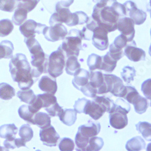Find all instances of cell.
<instances>
[{
	"instance_id": "cell-1",
	"label": "cell",
	"mask_w": 151,
	"mask_h": 151,
	"mask_svg": "<svg viewBox=\"0 0 151 151\" xmlns=\"http://www.w3.org/2000/svg\"><path fill=\"white\" fill-rule=\"evenodd\" d=\"M96 5L93 8L91 17L98 26L108 32L117 29L119 18L127 17V12L123 4L117 0H93Z\"/></svg>"
},
{
	"instance_id": "cell-2",
	"label": "cell",
	"mask_w": 151,
	"mask_h": 151,
	"mask_svg": "<svg viewBox=\"0 0 151 151\" xmlns=\"http://www.w3.org/2000/svg\"><path fill=\"white\" fill-rule=\"evenodd\" d=\"M31 67L26 55L17 53L11 58L9 62V71L12 79L18 83L21 90L29 89L37 79L33 78Z\"/></svg>"
},
{
	"instance_id": "cell-3",
	"label": "cell",
	"mask_w": 151,
	"mask_h": 151,
	"mask_svg": "<svg viewBox=\"0 0 151 151\" xmlns=\"http://www.w3.org/2000/svg\"><path fill=\"white\" fill-rule=\"evenodd\" d=\"M101 129V125L99 123H95L89 120L88 122L80 126L78 132L75 137V143L76 145V150L85 151V149L88 144L90 138L97 136Z\"/></svg>"
},
{
	"instance_id": "cell-4",
	"label": "cell",
	"mask_w": 151,
	"mask_h": 151,
	"mask_svg": "<svg viewBox=\"0 0 151 151\" xmlns=\"http://www.w3.org/2000/svg\"><path fill=\"white\" fill-rule=\"evenodd\" d=\"M83 38L81 30L73 29L67 33V36L63 40L62 44L59 46L65 55V58L71 56H79L80 51L82 48V41Z\"/></svg>"
},
{
	"instance_id": "cell-5",
	"label": "cell",
	"mask_w": 151,
	"mask_h": 151,
	"mask_svg": "<svg viewBox=\"0 0 151 151\" xmlns=\"http://www.w3.org/2000/svg\"><path fill=\"white\" fill-rule=\"evenodd\" d=\"M65 65V56L60 47L48 56L47 72L50 76L56 78L63 73Z\"/></svg>"
},
{
	"instance_id": "cell-6",
	"label": "cell",
	"mask_w": 151,
	"mask_h": 151,
	"mask_svg": "<svg viewBox=\"0 0 151 151\" xmlns=\"http://www.w3.org/2000/svg\"><path fill=\"white\" fill-rule=\"evenodd\" d=\"M104 82L106 86L108 93L113 96L123 98L127 92V88L124 85L123 81L114 74H104Z\"/></svg>"
},
{
	"instance_id": "cell-7",
	"label": "cell",
	"mask_w": 151,
	"mask_h": 151,
	"mask_svg": "<svg viewBox=\"0 0 151 151\" xmlns=\"http://www.w3.org/2000/svg\"><path fill=\"white\" fill-rule=\"evenodd\" d=\"M67 29L62 24H56L50 27L46 26L42 32L45 38L50 42L64 40L67 35Z\"/></svg>"
},
{
	"instance_id": "cell-8",
	"label": "cell",
	"mask_w": 151,
	"mask_h": 151,
	"mask_svg": "<svg viewBox=\"0 0 151 151\" xmlns=\"http://www.w3.org/2000/svg\"><path fill=\"white\" fill-rule=\"evenodd\" d=\"M123 5L127 12V16L129 15L135 24L142 25L145 22L147 18L146 13L143 10L138 9L135 3L131 1H127Z\"/></svg>"
},
{
	"instance_id": "cell-9",
	"label": "cell",
	"mask_w": 151,
	"mask_h": 151,
	"mask_svg": "<svg viewBox=\"0 0 151 151\" xmlns=\"http://www.w3.org/2000/svg\"><path fill=\"white\" fill-rule=\"evenodd\" d=\"M46 26L45 24L37 23L33 19H29L21 25L19 31L25 37H35L36 34L42 33L43 30Z\"/></svg>"
},
{
	"instance_id": "cell-10",
	"label": "cell",
	"mask_w": 151,
	"mask_h": 151,
	"mask_svg": "<svg viewBox=\"0 0 151 151\" xmlns=\"http://www.w3.org/2000/svg\"><path fill=\"white\" fill-rule=\"evenodd\" d=\"M108 33L107 30L97 26L93 30L91 38L94 47L100 51L106 50L109 46Z\"/></svg>"
},
{
	"instance_id": "cell-11",
	"label": "cell",
	"mask_w": 151,
	"mask_h": 151,
	"mask_svg": "<svg viewBox=\"0 0 151 151\" xmlns=\"http://www.w3.org/2000/svg\"><path fill=\"white\" fill-rule=\"evenodd\" d=\"M134 22L129 17H122L119 18L117 21V29L124 35L128 42H131L135 36V27Z\"/></svg>"
},
{
	"instance_id": "cell-12",
	"label": "cell",
	"mask_w": 151,
	"mask_h": 151,
	"mask_svg": "<svg viewBox=\"0 0 151 151\" xmlns=\"http://www.w3.org/2000/svg\"><path fill=\"white\" fill-rule=\"evenodd\" d=\"M40 140L42 144L48 147H55L57 145L60 135L53 126L41 129L40 131Z\"/></svg>"
},
{
	"instance_id": "cell-13",
	"label": "cell",
	"mask_w": 151,
	"mask_h": 151,
	"mask_svg": "<svg viewBox=\"0 0 151 151\" xmlns=\"http://www.w3.org/2000/svg\"><path fill=\"white\" fill-rule=\"evenodd\" d=\"M124 55L127 56L131 61L137 62L140 60H145L146 53L142 48L137 47L135 42L132 40L128 42L124 50Z\"/></svg>"
},
{
	"instance_id": "cell-14",
	"label": "cell",
	"mask_w": 151,
	"mask_h": 151,
	"mask_svg": "<svg viewBox=\"0 0 151 151\" xmlns=\"http://www.w3.org/2000/svg\"><path fill=\"white\" fill-rule=\"evenodd\" d=\"M71 12L69 8L62 7L58 3L56 4V12L51 16L49 21L50 26H53L56 24H67Z\"/></svg>"
},
{
	"instance_id": "cell-15",
	"label": "cell",
	"mask_w": 151,
	"mask_h": 151,
	"mask_svg": "<svg viewBox=\"0 0 151 151\" xmlns=\"http://www.w3.org/2000/svg\"><path fill=\"white\" fill-rule=\"evenodd\" d=\"M109 118L110 125L116 129H122L128 124L127 114L120 111H113L109 113Z\"/></svg>"
},
{
	"instance_id": "cell-16",
	"label": "cell",
	"mask_w": 151,
	"mask_h": 151,
	"mask_svg": "<svg viewBox=\"0 0 151 151\" xmlns=\"http://www.w3.org/2000/svg\"><path fill=\"white\" fill-rule=\"evenodd\" d=\"M38 86L41 91L47 93L55 94L58 90L56 80L48 76H43L39 81Z\"/></svg>"
},
{
	"instance_id": "cell-17",
	"label": "cell",
	"mask_w": 151,
	"mask_h": 151,
	"mask_svg": "<svg viewBox=\"0 0 151 151\" xmlns=\"http://www.w3.org/2000/svg\"><path fill=\"white\" fill-rule=\"evenodd\" d=\"M105 112V109L101 105L93 100V101L90 100L88 104L84 114H88L93 120H97L103 116Z\"/></svg>"
},
{
	"instance_id": "cell-18",
	"label": "cell",
	"mask_w": 151,
	"mask_h": 151,
	"mask_svg": "<svg viewBox=\"0 0 151 151\" xmlns=\"http://www.w3.org/2000/svg\"><path fill=\"white\" fill-rule=\"evenodd\" d=\"M90 73L83 68H81L79 72L74 76V78L72 81L73 85L77 90H80V88L89 81Z\"/></svg>"
},
{
	"instance_id": "cell-19",
	"label": "cell",
	"mask_w": 151,
	"mask_h": 151,
	"mask_svg": "<svg viewBox=\"0 0 151 151\" xmlns=\"http://www.w3.org/2000/svg\"><path fill=\"white\" fill-rule=\"evenodd\" d=\"M89 17L84 12L78 11L71 13L67 25L69 27L75 26L76 25H82L87 22Z\"/></svg>"
},
{
	"instance_id": "cell-20",
	"label": "cell",
	"mask_w": 151,
	"mask_h": 151,
	"mask_svg": "<svg viewBox=\"0 0 151 151\" xmlns=\"http://www.w3.org/2000/svg\"><path fill=\"white\" fill-rule=\"evenodd\" d=\"M65 71L70 76H76L81 70V64L78 62V57L71 56L67 58L65 63Z\"/></svg>"
},
{
	"instance_id": "cell-21",
	"label": "cell",
	"mask_w": 151,
	"mask_h": 151,
	"mask_svg": "<svg viewBox=\"0 0 151 151\" xmlns=\"http://www.w3.org/2000/svg\"><path fill=\"white\" fill-rule=\"evenodd\" d=\"M146 143L143 138L140 136H136L129 140L126 143V149L128 151H139L145 149Z\"/></svg>"
},
{
	"instance_id": "cell-22",
	"label": "cell",
	"mask_w": 151,
	"mask_h": 151,
	"mask_svg": "<svg viewBox=\"0 0 151 151\" xmlns=\"http://www.w3.org/2000/svg\"><path fill=\"white\" fill-rule=\"evenodd\" d=\"M77 112L74 109H66L59 116L60 120L64 124L71 127L77 120Z\"/></svg>"
},
{
	"instance_id": "cell-23",
	"label": "cell",
	"mask_w": 151,
	"mask_h": 151,
	"mask_svg": "<svg viewBox=\"0 0 151 151\" xmlns=\"http://www.w3.org/2000/svg\"><path fill=\"white\" fill-rule=\"evenodd\" d=\"M33 123L41 129L45 128L51 125V118L47 113L37 112L34 115Z\"/></svg>"
},
{
	"instance_id": "cell-24",
	"label": "cell",
	"mask_w": 151,
	"mask_h": 151,
	"mask_svg": "<svg viewBox=\"0 0 151 151\" xmlns=\"http://www.w3.org/2000/svg\"><path fill=\"white\" fill-rule=\"evenodd\" d=\"M14 44L11 41L4 40L0 42V59H11L13 57Z\"/></svg>"
},
{
	"instance_id": "cell-25",
	"label": "cell",
	"mask_w": 151,
	"mask_h": 151,
	"mask_svg": "<svg viewBox=\"0 0 151 151\" xmlns=\"http://www.w3.org/2000/svg\"><path fill=\"white\" fill-rule=\"evenodd\" d=\"M102 57V64L99 70H104L107 73H112L117 66V61L111 56L109 52L105 56Z\"/></svg>"
},
{
	"instance_id": "cell-26",
	"label": "cell",
	"mask_w": 151,
	"mask_h": 151,
	"mask_svg": "<svg viewBox=\"0 0 151 151\" xmlns=\"http://www.w3.org/2000/svg\"><path fill=\"white\" fill-rule=\"evenodd\" d=\"M18 131V128L14 123L3 124L0 127V137L6 139L15 137Z\"/></svg>"
},
{
	"instance_id": "cell-27",
	"label": "cell",
	"mask_w": 151,
	"mask_h": 151,
	"mask_svg": "<svg viewBox=\"0 0 151 151\" xmlns=\"http://www.w3.org/2000/svg\"><path fill=\"white\" fill-rule=\"evenodd\" d=\"M136 130L140 133L146 141L151 140V124L147 122H139L135 124Z\"/></svg>"
},
{
	"instance_id": "cell-28",
	"label": "cell",
	"mask_w": 151,
	"mask_h": 151,
	"mask_svg": "<svg viewBox=\"0 0 151 151\" xmlns=\"http://www.w3.org/2000/svg\"><path fill=\"white\" fill-rule=\"evenodd\" d=\"M15 96V90L14 87L7 83H0V98L4 100H10Z\"/></svg>"
},
{
	"instance_id": "cell-29",
	"label": "cell",
	"mask_w": 151,
	"mask_h": 151,
	"mask_svg": "<svg viewBox=\"0 0 151 151\" xmlns=\"http://www.w3.org/2000/svg\"><path fill=\"white\" fill-rule=\"evenodd\" d=\"M132 104L134 105L135 111L139 114H143L146 111L148 106H150L147 102V99L140 95L138 96Z\"/></svg>"
},
{
	"instance_id": "cell-30",
	"label": "cell",
	"mask_w": 151,
	"mask_h": 151,
	"mask_svg": "<svg viewBox=\"0 0 151 151\" xmlns=\"http://www.w3.org/2000/svg\"><path fill=\"white\" fill-rule=\"evenodd\" d=\"M104 145V141L102 138L96 136L92 137L90 138L85 151H99L102 149Z\"/></svg>"
},
{
	"instance_id": "cell-31",
	"label": "cell",
	"mask_w": 151,
	"mask_h": 151,
	"mask_svg": "<svg viewBox=\"0 0 151 151\" xmlns=\"http://www.w3.org/2000/svg\"><path fill=\"white\" fill-rule=\"evenodd\" d=\"M93 99L94 101L101 105L105 109L106 112L109 113V114L114 105V102L111 99L105 96H96Z\"/></svg>"
},
{
	"instance_id": "cell-32",
	"label": "cell",
	"mask_w": 151,
	"mask_h": 151,
	"mask_svg": "<svg viewBox=\"0 0 151 151\" xmlns=\"http://www.w3.org/2000/svg\"><path fill=\"white\" fill-rule=\"evenodd\" d=\"M18 112L19 117L22 119H23L29 124H34L33 117L35 114H33V112L30 111L29 108V105H23L21 106L19 108Z\"/></svg>"
},
{
	"instance_id": "cell-33",
	"label": "cell",
	"mask_w": 151,
	"mask_h": 151,
	"mask_svg": "<svg viewBox=\"0 0 151 151\" xmlns=\"http://www.w3.org/2000/svg\"><path fill=\"white\" fill-rule=\"evenodd\" d=\"M90 83L97 90L104 83V74L101 71H93L90 73Z\"/></svg>"
},
{
	"instance_id": "cell-34",
	"label": "cell",
	"mask_w": 151,
	"mask_h": 151,
	"mask_svg": "<svg viewBox=\"0 0 151 151\" xmlns=\"http://www.w3.org/2000/svg\"><path fill=\"white\" fill-rule=\"evenodd\" d=\"M27 14L28 12L27 10L21 7H17L14 12L13 17H12V22L16 26H21L27 19Z\"/></svg>"
},
{
	"instance_id": "cell-35",
	"label": "cell",
	"mask_w": 151,
	"mask_h": 151,
	"mask_svg": "<svg viewBox=\"0 0 151 151\" xmlns=\"http://www.w3.org/2000/svg\"><path fill=\"white\" fill-rule=\"evenodd\" d=\"M102 57L97 54L92 53L89 55L87 59V65L89 67L90 71H94L99 69L102 64Z\"/></svg>"
},
{
	"instance_id": "cell-36",
	"label": "cell",
	"mask_w": 151,
	"mask_h": 151,
	"mask_svg": "<svg viewBox=\"0 0 151 151\" xmlns=\"http://www.w3.org/2000/svg\"><path fill=\"white\" fill-rule=\"evenodd\" d=\"M120 74L123 81L125 83H130L134 80V77L136 76V70L134 67L125 66L123 68Z\"/></svg>"
},
{
	"instance_id": "cell-37",
	"label": "cell",
	"mask_w": 151,
	"mask_h": 151,
	"mask_svg": "<svg viewBox=\"0 0 151 151\" xmlns=\"http://www.w3.org/2000/svg\"><path fill=\"white\" fill-rule=\"evenodd\" d=\"M19 135L26 142H30L33 137V131L29 124L22 125L19 130Z\"/></svg>"
},
{
	"instance_id": "cell-38",
	"label": "cell",
	"mask_w": 151,
	"mask_h": 151,
	"mask_svg": "<svg viewBox=\"0 0 151 151\" xmlns=\"http://www.w3.org/2000/svg\"><path fill=\"white\" fill-rule=\"evenodd\" d=\"M14 29V24L10 19H4L0 21V37L10 35Z\"/></svg>"
},
{
	"instance_id": "cell-39",
	"label": "cell",
	"mask_w": 151,
	"mask_h": 151,
	"mask_svg": "<svg viewBox=\"0 0 151 151\" xmlns=\"http://www.w3.org/2000/svg\"><path fill=\"white\" fill-rule=\"evenodd\" d=\"M113 111H120L124 114H127L131 111V105L130 104L125 101L124 99H117L114 103V105L113 106L110 113Z\"/></svg>"
},
{
	"instance_id": "cell-40",
	"label": "cell",
	"mask_w": 151,
	"mask_h": 151,
	"mask_svg": "<svg viewBox=\"0 0 151 151\" xmlns=\"http://www.w3.org/2000/svg\"><path fill=\"white\" fill-rule=\"evenodd\" d=\"M3 144L6 150H9V149H15L16 147L19 148L21 146L27 147L26 143L21 138H17L15 137H13L9 138V139H6L4 142Z\"/></svg>"
},
{
	"instance_id": "cell-41",
	"label": "cell",
	"mask_w": 151,
	"mask_h": 151,
	"mask_svg": "<svg viewBox=\"0 0 151 151\" xmlns=\"http://www.w3.org/2000/svg\"><path fill=\"white\" fill-rule=\"evenodd\" d=\"M17 96L21 102H23L27 104H30L33 101V100L35 98L36 95L35 94L33 91L29 88L19 91L17 93Z\"/></svg>"
},
{
	"instance_id": "cell-42",
	"label": "cell",
	"mask_w": 151,
	"mask_h": 151,
	"mask_svg": "<svg viewBox=\"0 0 151 151\" xmlns=\"http://www.w3.org/2000/svg\"><path fill=\"white\" fill-rule=\"evenodd\" d=\"M41 98L42 102V108H45L53 105L54 104L58 102L57 98L55 94H50V93H44L37 94Z\"/></svg>"
},
{
	"instance_id": "cell-43",
	"label": "cell",
	"mask_w": 151,
	"mask_h": 151,
	"mask_svg": "<svg viewBox=\"0 0 151 151\" xmlns=\"http://www.w3.org/2000/svg\"><path fill=\"white\" fill-rule=\"evenodd\" d=\"M126 88H127V92H126V94L123 98L127 100L129 104H132L134 100L140 95V94L138 93L135 88L134 86H126Z\"/></svg>"
},
{
	"instance_id": "cell-44",
	"label": "cell",
	"mask_w": 151,
	"mask_h": 151,
	"mask_svg": "<svg viewBox=\"0 0 151 151\" xmlns=\"http://www.w3.org/2000/svg\"><path fill=\"white\" fill-rule=\"evenodd\" d=\"M59 149L61 151H72L74 149V143L70 138H62L59 143Z\"/></svg>"
},
{
	"instance_id": "cell-45",
	"label": "cell",
	"mask_w": 151,
	"mask_h": 151,
	"mask_svg": "<svg viewBox=\"0 0 151 151\" xmlns=\"http://www.w3.org/2000/svg\"><path fill=\"white\" fill-rule=\"evenodd\" d=\"M17 6V0H0V10L7 12H14Z\"/></svg>"
},
{
	"instance_id": "cell-46",
	"label": "cell",
	"mask_w": 151,
	"mask_h": 151,
	"mask_svg": "<svg viewBox=\"0 0 151 151\" xmlns=\"http://www.w3.org/2000/svg\"><path fill=\"white\" fill-rule=\"evenodd\" d=\"M85 96L93 98L97 94V90L94 88L89 82L80 88V90Z\"/></svg>"
},
{
	"instance_id": "cell-47",
	"label": "cell",
	"mask_w": 151,
	"mask_h": 151,
	"mask_svg": "<svg viewBox=\"0 0 151 151\" xmlns=\"http://www.w3.org/2000/svg\"><path fill=\"white\" fill-rule=\"evenodd\" d=\"M44 109L47 112L48 115L51 117H59L60 114H61L63 111H64V109L58 104V102Z\"/></svg>"
},
{
	"instance_id": "cell-48",
	"label": "cell",
	"mask_w": 151,
	"mask_h": 151,
	"mask_svg": "<svg viewBox=\"0 0 151 151\" xmlns=\"http://www.w3.org/2000/svg\"><path fill=\"white\" fill-rule=\"evenodd\" d=\"M89 102L90 100H88L85 98L79 99L75 102L74 105V109L79 114L84 113L86 107Z\"/></svg>"
},
{
	"instance_id": "cell-49",
	"label": "cell",
	"mask_w": 151,
	"mask_h": 151,
	"mask_svg": "<svg viewBox=\"0 0 151 151\" xmlns=\"http://www.w3.org/2000/svg\"><path fill=\"white\" fill-rule=\"evenodd\" d=\"M40 1V0H28V1L24 3H17V7H21L25 9L29 13L36 7Z\"/></svg>"
},
{
	"instance_id": "cell-50",
	"label": "cell",
	"mask_w": 151,
	"mask_h": 151,
	"mask_svg": "<svg viewBox=\"0 0 151 151\" xmlns=\"http://www.w3.org/2000/svg\"><path fill=\"white\" fill-rule=\"evenodd\" d=\"M109 53L111 56L117 61L122 59L124 56L123 50H120L116 48L112 43L109 45Z\"/></svg>"
},
{
	"instance_id": "cell-51",
	"label": "cell",
	"mask_w": 151,
	"mask_h": 151,
	"mask_svg": "<svg viewBox=\"0 0 151 151\" xmlns=\"http://www.w3.org/2000/svg\"><path fill=\"white\" fill-rule=\"evenodd\" d=\"M141 90L147 100L151 99V79H148L144 81L142 85Z\"/></svg>"
},
{
	"instance_id": "cell-52",
	"label": "cell",
	"mask_w": 151,
	"mask_h": 151,
	"mask_svg": "<svg viewBox=\"0 0 151 151\" xmlns=\"http://www.w3.org/2000/svg\"><path fill=\"white\" fill-rule=\"evenodd\" d=\"M128 42H129L128 41L127 37L121 34L116 37L112 44L116 48L123 50L127 45Z\"/></svg>"
},
{
	"instance_id": "cell-53",
	"label": "cell",
	"mask_w": 151,
	"mask_h": 151,
	"mask_svg": "<svg viewBox=\"0 0 151 151\" xmlns=\"http://www.w3.org/2000/svg\"><path fill=\"white\" fill-rule=\"evenodd\" d=\"M74 0H60L57 3L62 7L69 8L70 6L73 3Z\"/></svg>"
},
{
	"instance_id": "cell-54",
	"label": "cell",
	"mask_w": 151,
	"mask_h": 151,
	"mask_svg": "<svg viewBox=\"0 0 151 151\" xmlns=\"http://www.w3.org/2000/svg\"><path fill=\"white\" fill-rule=\"evenodd\" d=\"M28 1V0H17V3H24Z\"/></svg>"
},
{
	"instance_id": "cell-55",
	"label": "cell",
	"mask_w": 151,
	"mask_h": 151,
	"mask_svg": "<svg viewBox=\"0 0 151 151\" xmlns=\"http://www.w3.org/2000/svg\"><path fill=\"white\" fill-rule=\"evenodd\" d=\"M6 150V149H4V148H3L1 146H0V150Z\"/></svg>"
}]
</instances>
